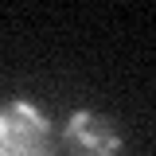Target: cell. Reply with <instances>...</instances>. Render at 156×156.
I'll return each instance as SVG.
<instances>
[{"instance_id": "1", "label": "cell", "mask_w": 156, "mask_h": 156, "mask_svg": "<svg viewBox=\"0 0 156 156\" xmlns=\"http://www.w3.org/2000/svg\"><path fill=\"white\" fill-rule=\"evenodd\" d=\"M0 156H55L51 121L31 101L0 105Z\"/></svg>"}, {"instance_id": "2", "label": "cell", "mask_w": 156, "mask_h": 156, "mask_svg": "<svg viewBox=\"0 0 156 156\" xmlns=\"http://www.w3.org/2000/svg\"><path fill=\"white\" fill-rule=\"evenodd\" d=\"M62 148L66 156H117L121 133L109 117L94 113V109H78L62 129Z\"/></svg>"}]
</instances>
